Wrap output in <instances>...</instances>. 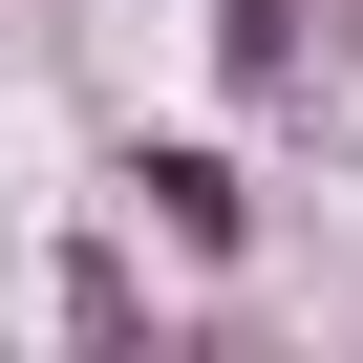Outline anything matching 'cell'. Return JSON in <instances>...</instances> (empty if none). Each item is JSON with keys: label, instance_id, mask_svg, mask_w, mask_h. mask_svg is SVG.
<instances>
[{"label": "cell", "instance_id": "cell-1", "mask_svg": "<svg viewBox=\"0 0 363 363\" xmlns=\"http://www.w3.org/2000/svg\"><path fill=\"white\" fill-rule=\"evenodd\" d=\"M128 193L171 214V257H235V235H257V193H235V150H193V128H171V150H128Z\"/></svg>", "mask_w": 363, "mask_h": 363}, {"label": "cell", "instance_id": "cell-2", "mask_svg": "<svg viewBox=\"0 0 363 363\" xmlns=\"http://www.w3.org/2000/svg\"><path fill=\"white\" fill-rule=\"evenodd\" d=\"M214 86H235V107L299 86V0H214Z\"/></svg>", "mask_w": 363, "mask_h": 363}]
</instances>
